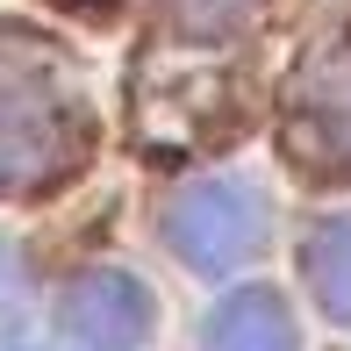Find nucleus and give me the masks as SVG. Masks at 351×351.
I'll return each mask as SVG.
<instances>
[{"label": "nucleus", "mask_w": 351, "mask_h": 351, "mask_svg": "<svg viewBox=\"0 0 351 351\" xmlns=\"http://www.w3.org/2000/svg\"><path fill=\"white\" fill-rule=\"evenodd\" d=\"M79 151V108L65 79L0 58V194H36Z\"/></svg>", "instance_id": "obj_1"}, {"label": "nucleus", "mask_w": 351, "mask_h": 351, "mask_svg": "<svg viewBox=\"0 0 351 351\" xmlns=\"http://www.w3.org/2000/svg\"><path fill=\"white\" fill-rule=\"evenodd\" d=\"M165 237L194 273H230L258 251L265 237V201L244 180H201L165 208Z\"/></svg>", "instance_id": "obj_2"}, {"label": "nucleus", "mask_w": 351, "mask_h": 351, "mask_svg": "<svg viewBox=\"0 0 351 351\" xmlns=\"http://www.w3.org/2000/svg\"><path fill=\"white\" fill-rule=\"evenodd\" d=\"M58 337L72 351H136L151 337V294L130 273H79L58 301Z\"/></svg>", "instance_id": "obj_3"}, {"label": "nucleus", "mask_w": 351, "mask_h": 351, "mask_svg": "<svg viewBox=\"0 0 351 351\" xmlns=\"http://www.w3.org/2000/svg\"><path fill=\"white\" fill-rule=\"evenodd\" d=\"M208 351H294V315L280 308V294L251 287V294H237V301L215 308Z\"/></svg>", "instance_id": "obj_4"}, {"label": "nucleus", "mask_w": 351, "mask_h": 351, "mask_svg": "<svg viewBox=\"0 0 351 351\" xmlns=\"http://www.w3.org/2000/svg\"><path fill=\"white\" fill-rule=\"evenodd\" d=\"M301 130L323 143L330 158L351 165V51L323 58L308 72V86H301Z\"/></svg>", "instance_id": "obj_5"}, {"label": "nucleus", "mask_w": 351, "mask_h": 351, "mask_svg": "<svg viewBox=\"0 0 351 351\" xmlns=\"http://www.w3.org/2000/svg\"><path fill=\"white\" fill-rule=\"evenodd\" d=\"M301 280H308V294L323 301V315L351 323V215H330V222L308 230V244H301Z\"/></svg>", "instance_id": "obj_6"}, {"label": "nucleus", "mask_w": 351, "mask_h": 351, "mask_svg": "<svg viewBox=\"0 0 351 351\" xmlns=\"http://www.w3.org/2000/svg\"><path fill=\"white\" fill-rule=\"evenodd\" d=\"M251 8H258V0H165V14L186 36H222V29L251 22Z\"/></svg>", "instance_id": "obj_7"}]
</instances>
